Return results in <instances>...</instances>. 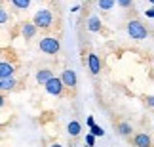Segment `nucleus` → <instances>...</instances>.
Wrapping results in <instances>:
<instances>
[{
	"instance_id": "19",
	"label": "nucleus",
	"mask_w": 154,
	"mask_h": 147,
	"mask_svg": "<svg viewBox=\"0 0 154 147\" xmlns=\"http://www.w3.org/2000/svg\"><path fill=\"white\" fill-rule=\"evenodd\" d=\"M6 21H8V11L4 8H0V25H4Z\"/></svg>"
},
{
	"instance_id": "16",
	"label": "nucleus",
	"mask_w": 154,
	"mask_h": 147,
	"mask_svg": "<svg viewBox=\"0 0 154 147\" xmlns=\"http://www.w3.org/2000/svg\"><path fill=\"white\" fill-rule=\"evenodd\" d=\"M11 4H14V8H17V10H27L29 6H31V0H11Z\"/></svg>"
},
{
	"instance_id": "8",
	"label": "nucleus",
	"mask_w": 154,
	"mask_h": 147,
	"mask_svg": "<svg viewBox=\"0 0 154 147\" xmlns=\"http://www.w3.org/2000/svg\"><path fill=\"white\" fill-rule=\"evenodd\" d=\"M133 145L135 147H150L152 139H150L149 134H135L133 136Z\"/></svg>"
},
{
	"instance_id": "10",
	"label": "nucleus",
	"mask_w": 154,
	"mask_h": 147,
	"mask_svg": "<svg viewBox=\"0 0 154 147\" xmlns=\"http://www.w3.org/2000/svg\"><path fill=\"white\" fill-rule=\"evenodd\" d=\"M53 76V71L51 69H40V71L36 73V82L38 84H46L50 78Z\"/></svg>"
},
{
	"instance_id": "12",
	"label": "nucleus",
	"mask_w": 154,
	"mask_h": 147,
	"mask_svg": "<svg viewBox=\"0 0 154 147\" xmlns=\"http://www.w3.org/2000/svg\"><path fill=\"white\" fill-rule=\"evenodd\" d=\"M67 130H69V136L76 138V136H80V132H82V124L78 120H70L69 126H67Z\"/></svg>"
},
{
	"instance_id": "24",
	"label": "nucleus",
	"mask_w": 154,
	"mask_h": 147,
	"mask_svg": "<svg viewBox=\"0 0 154 147\" xmlns=\"http://www.w3.org/2000/svg\"><path fill=\"white\" fill-rule=\"evenodd\" d=\"M4 105H6V99H4L2 94H0V107H4Z\"/></svg>"
},
{
	"instance_id": "5",
	"label": "nucleus",
	"mask_w": 154,
	"mask_h": 147,
	"mask_svg": "<svg viewBox=\"0 0 154 147\" xmlns=\"http://www.w3.org/2000/svg\"><path fill=\"white\" fill-rule=\"evenodd\" d=\"M61 82L65 88H74L76 84H78V78H76V73L72 71V69H65V71L61 73Z\"/></svg>"
},
{
	"instance_id": "26",
	"label": "nucleus",
	"mask_w": 154,
	"mask_h": 147,
	"mask_svg": "<svg viewBox=\"0 0 154 147\" xmlns=\"http://www.w3.org/2000/svg\"><path fill=\"white\" fill-rule=\"evenodd\" d=\"M51 147H63V145H61V143H53Z\"/></svg>"
},
{
	"instance_id": "9",
	"label": "nucleus",
	"mask_w": 154,
	"mask_h": 147,
	"mask_svg": "<svg viewBox=\"0 0 154 147\" xmlns=\"http://www.w3.org/2000/svg\"><path fill=\"white\" fill-rule=\"evenodd\" d=\"M14 73L15 67L10 61H0V78H10V76H14Z\"/></svg>"
},
{
	"instance_id": "13",
	"label": "nucleus",
	"mask_w": 154,
	"mask_h": 147,
	"mask_svg": "<svg viewBox=\"0 0 154 147\" xmlns=\"http://www.w3.org/2000/svg\"><path fill=\"white\" fill-rule=\"evenodd\" d=\"M88 29H90L91 33H99L101 31V19H99L97 15H91L90 19H88Z\"/></svg>"
},
{
	"instance_id": "11",
	"label": "nucleus",
	"mask_w": 154,
	"mask_h": 147,
	"mask_svg": "<svg viewBox=\"0 0 154 147\" xmlns=\"http://www.w3.org/2000/svg\"><path fill=\"white\" fill-rule=\"evenodd\" d=\"M15 86H17V80L14 76H10V78H0V90L10 92V90H14Z\"/></svg>"
},
{
	"instance_id": "27",
	"label": "nucleus",
	"mask_w": 154,
	"mask_h": 147,
	"mask_svg": "<svg viewBox=\"0 0 154 147\" xmlns=\"http://www.w3.org/2000/svg\"><path fill=\"white\" fill-rule=\"evenodd\" d=\"M149 2H150V4H152V6H154V0H149Z\"/></svg>"
},
{
	"instance_id": "15",
	"label": "nucleus",
	"mask_w": 154,
	"mask_h": 147,
	"mask_svg": "<svg viewBox=\"0 0 154 147\" xmlns=\"http://www.w3.org/2000/svg\"><path fill=\"white\" fill-rule=\"evenodd\" d=\"M114 0H97V6H99V10H103V11H109L114 8Z\"/></svg>"
},
{
	"instance_id": "23",
	"label": "nucleus",
	"mask_w": 154,
	"mask_h": 147,
	"mask_svg": "<svg viewBox=\"0 0 154 147\" xmlns=\"http://www.w3.org/2000/svg\"><path fill=\"white\" fill-rule=\"evenodd\" d=\"M145 14H146V17H152V19H154V6H152V8H149Z\"/></svg>"
},
{
	"instance_id": "2",
	"label": "nucleus",
	"mask_w": 154,
	"mask_h": 147,
	"mask_svg": "<svg viewBox=\"0 0 154 147\" xmlns=\"http://www.w3.org/2000/svg\"><path fill=\"white\" fill-rule=\"evenodd\" d=\"M128 34L133 40H145L146 37H149V29H146L141 21L131 19V21L128 23Z\"/></svg>"
},
{
	"instance_id": "6",
	"label": "nucleus",
	"mask_w": 154,
	"mask_h": 147,
	"mask_svg": "<svg viewBox=\"0 0 154 147\" xmlns=\"http://www.w3.org/2000/svg\"><path fill=\"white\" fill-rule=\"evenodd\" d=\"M88 67H90L91 75H99V73H101V59H99L97 54H90V56H88Z\"/></svg>"
},
{
	"instance_id": "22",
	"label": "nucleus",
	"mask_w": 154,
	"mask_h": 147,
	"mask_svg": "<svg viewBox=\"0 0 154 147\" xmlns=\"http://www.w3.org/2000/svg\"><path fill=\"white\" fill-rule=\"evenodd\" d=\"M86 124H88V128H91L93 124H95V119H93V117H88V119H86Z\"/></svg>"
},
{
	"instance_id": "1",
	"label": "nucleus",
	"mask_w": 154,
	"mask_h": 147,
	"mask_svg": "<svg viewBox=\"0 0 154 147\" xmlns=\"http://www.w3.org/2000/svg\"><path fill=\"white\" fill-rule=\"evenodd\" d=\"M51 23H53V14L48 8L38 10L36 14H34V17H32V25L36 29H50Z\"/></svg>"
},
{
	"instance_id": "21",
	"label": "nucleus",
	"mask_w": 154,
	"mask_h": 147,
	"mask_svg": "<svg viewBox=\"0 0 154 147\" xmlns=\"http://www.w3.org/2000/svg\"><path fill=\"white\" fill-rule=\"evenodd\" d=\"M145 101H146V105H149L150 109H154V96H146Z\"/></svg>"
},
{
	"instance_id": "28",
	"label": "nucleus",
	"mask_w": 154,
	"mask_h": 147,
	"mask_svg": "<svg viewBox=\"0 0 154 147\" xmlns=\"http://www.w3.org/2000/svg\"><path fill=\"white\" fill-rule=\"evenodd\" d=\"M86 147H90V145H86Z\"/></svg>"
},
{
	"instance_id": "17",
	"label": "nucleus",
	"mask_w": 154,
	"mask_h": 147,
	"mask_svg": "<svg viewBox=\"0 0 154 147\" xmlns=\"http://www.w3.org/2000/svg\"><path fill=\"white\" fill-rule=\"evenodd\" d=\"M90 134H91V136H95V138H103V136H105V130H103L101 126L93 124V126L90 128Z\"/></svg>"
},
{
	"instance_id": "3",
	"label": "nucleus",
	"mask_w": 154,
	"mask_h": 147,
	"mask_svg": "<svg viewBox=\"0 0 154 147\" xmlns=\"http://www.w3.org/2000/svg\"><path fill=\"white\" fill-rule=\"evenodd\" d=\"M38 48H40V52H44L48 56H55L59 48H61V44H59V40L55 37H44V38H40Z\"/></svg>"
},
{
	"instance_id": "4",
	"label": "nucleus",
	"mask_w": 154,
	"mask_h": 147,
	"mask_svg": "<svg viewBox=\"0 0 154 147\" xmlns=\"http://www.w3.org/2000/svg\"><path fill=\"white\" fill-rule=\"evenodd\" d=\"M44 88H46V92H48L50 96H61L63 90H65V86H63V82H61L59 76H51V78L44 84Z\"/></svg>"
},
{
	"instance_id": "7",
	"label": "nucleus",
	"mask_w": 154,
	"mask_h": 147,
	"mask_svg": "<svg viewBox=\"0 0 154 147\" xmlns=\"http://www.w3.org/2000/svg\"><path fill=\"white\" fill-rule=\"evenodd\" d=\"M36 31H38V29L32 25V21H25V23H21V37L25 38V40L32 38L34 34H36Z\"/></svg>"
},
{
	"instance_id": "14",
	"label": "nucleus",
	"mask_w": 154,
	"mask_h": 147,
	"mask_svg": "<svg viewBox=\"0 0 154 147\" xmlns=\"http://www.w3.org/2000/svg\"><path fill=\"white\" fill-rule=\"evenodd\" d=\"M118 132L122 134V136H129V134L133 132V128L129 122H118Z\"/></svg>"
},
{
	"instance_id": "20",
	"label": "nucleus",
	"mask_w": 154,
	"mask_h": 147,
	"mask_svg": "<svg viewBox=\"0 0 154 147\" xmlns=\"http://www.w3.org/2000/svg\"><path fill=\"white\" fill-rule=\"evenodd\" d=\"M86 145H90V147L95 145V136H91V134H86Z\"/></svg>"
},
{
	"instance_id": "18",
	"label": "nucleus",
	"mask_w": 154,
	"mask_h": 147,
	"mask_svg": "<svg viewBox=\"0 0 154 147\" xmlns=\"http://www.w3.org/2000/svg\"><path fill=\"white\" fill-rule=\"evenodd\" d=\"M114 2L118 4V6H122V8H131V0H114Z\"/></svg>"
},
{
	"instance_id": "25",
	"label": "nucleus",
	"mask_w": 154,
	"mask_h": 147,
	"mask_svg": "<svg viewBox=\"0 0 154 147\" xmlns=\"http://www.w3.org/2000/svg\"><path fill=\"white\" fill-rule=\"evenodd\" d=\"M70 11H74V14H76V11H80V6H78V4L72 6V10H70Z\"/></svg>"
}]
</instances>
